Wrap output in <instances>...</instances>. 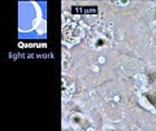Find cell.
<instances>
[{
    "mask_svg": "<svg viewBox=\"0 0 156 131\" xmlns=\"http://www.w3.org/2000/svg\"><path fill=\"white\" fill-rule=\"evenodd\" d=\"M68 44H74L76 42L80 40V29L76 23H69L64 27V43Z\"/></svg>",
    "mask_w": 156,
    "mask_h": 131,
    "instance_id": "obj_1",
    "label": "cell"
},
{
    "mask_svg": "<svg viewBox=\"0 0 156 131\" xmlns=\"http://www.w3.org/2000/svg\"><path fill=\"white\" fill-rule=\"evenodd\" d=\"M147 98H148V100H150L152 104H156V94H150Z\"/></svg>",
    "mask_w": 156,
    "mask_h": 131,
    "instance_id": "obj_2",
    "label": "cell"
}]
</instances>
